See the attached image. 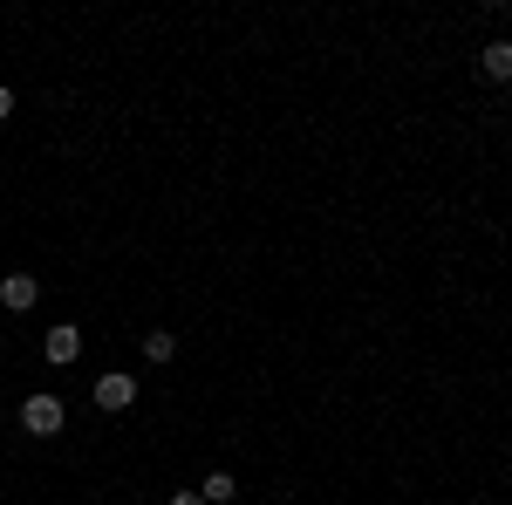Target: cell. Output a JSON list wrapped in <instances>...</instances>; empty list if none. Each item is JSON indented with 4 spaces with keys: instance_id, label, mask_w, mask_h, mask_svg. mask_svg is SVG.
<instances>
[{
    "instance_id": "4",
    "label": "cell",
    "mask_w": 512,
    "mask_h": 505,
    "mask_svg": "<svg viewBox=\"0 0 512 505\" xmlns=\"http://www.w3.org/2000/svg\"><path fill=\"white\" fill-rule=\"evenodd\" d=\"M41 355H48L55 369H69L82 355V328H48V335H41Z\"/></svg>"
},
{
    "instance_id": "7",
    "label": "cell",
    "mask_w": 512,
    "mask_h": 505,
    "mask_svg": "<svg viewBox=\"0 0 512 505\" xmlns=\"http://www.w3.org/2000/svg\"><path fill=\"white\" fill-rule=\"evenodd\" d=\"M171 355H178V335L171 328H151L144 335V362H171Z\"/></svg>"
},
{
    "instance_id": "2",
    "label": "cell",
    "mask_w": 512,
    "mask_h": 505,
    "mask_svg": "<svg viewBox=\"0 0 512 505\" xmlns=\"http://www.w3.org/2000/svg\"><path fill=\"white\" fill-rule=\"evenodd\" d=\"M89 396H96V410H130V403H137V376H123V369H103Z\"/></svg>"
},
{
    "instance_id": "8",
    "label": "cell",
    "mask_w": 512,
    "mask_h": 505,
    "mask_svg": "<svg viewBox=\"0 0 512 505\" xmlns=\"http://www.w3.org/2000/svg\"><path fill=\"white\" fill-rule=\"evenodd\" d=\"M14 117V89H7V82H0V123Z\"/></svg>"
},
{
    "instance_id": "3",
    "label": "cell",
    "mask_w": 512,
    "mask_h": 505,
    "mask_svg": "<svg viewBox=\"0 0 512 505\" xmlns=\"http://www.w3.org/2000/svg\"><path fill=\"white\" fill-rule=\"evenodd\" d=\"M41 301V287H35V273H0V308H14V314H28Z\"/></svg>"
},
{
    "instance_id": "9",
    "label": "cell",
    "mask_w": 512,
    "mask_h": 505,
    "mask_svg": "<svg viewBox=\"0 0 512 505\" xmlns=\"http://www.w3.org/2000/svg\"><path fill=\"white\" fill-rule=\"evenodd\" d=\"M171 505H205V499H198V492H171Z\"/></svg>"
},
{
    "instance_id": "5",
    "label": "cell",
    "mask_w": 512,
    "mask_h": 505,
    "mask_svg": "<svg viewBox=\"0 0 512 505\" xmlns=\"http://www.w3.org/2000/svg\"><path fill=\"white\" fill-rule=\"evenodd\" d=\"M478 76L485 82H512V41H485V48H478Z\"/></svg>"
},
{
    "instance_id": "1",
    "label": "cell",
    "mask_w": 512,
    "mask_h": 505,
    "mask_svg": "<svg viewBox=\"0 0 512 505\" xmlns=\"http://www.w3.org/2000/svg\"><path fill=\"white\" fill-rule=\"evenodd\" d=\"M62 424H69V403H62L55 389H41V396L21 403V430H28V437H55Z\"/></svg>"
},
{
    "instance_id": "6",
    "label": "cell",
    "mask_w": 512,
    "mask_h": 505,
    "mask_svg": "<svg viewBox=\"0 0 512 505\" xmlns=\"http://www.w3.org/2000/svg\"><path fill=\"white\" fill-rule=\"evenodd\" d=\"M198 499H205V505H233L239 499V478H233V471H205V478H198Z\"/></svg>"
}]
</instances>
